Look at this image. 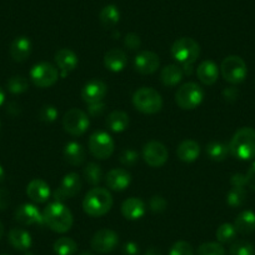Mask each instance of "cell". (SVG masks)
I'll use <instances>...</instances> for the list:
<instances>
[{"label":"cell","instance_id":"cell-1","mask_svg":"<svg viewBox=\"0 0 255 255\" xmlns=\"http://www.w3.org/2000/svg\"><path fill=\"white\" fill-rule=\"evenodd\" d=\"M44 224L55 233H67L73 227V214L67 205L60 202H53L43 212Z\"/></svg>","mask_w":255,"mask_h":255},{"label":"cell","instance_id":"cell-2","mask_svg":"<svg viewBox=\"0 0 255 255\" xmlns=\"http://www.w3.org/2000/svg\"><path fill=\"white\" fill-rule=\"evenodd\" d=\"M113 207V197L110 191L104 188H93L83 200V209L89 217L99 218L110 212Z\"/></svg>","mask_w":255,"mask_h":255},{"label":"cell","instance_id":"cell-3","mask_svg":"<svg viewBox=\"0 0 255 255\" xmlns=\"http://www.w3.org/2000/svg\"><path fill=\"white\" fill-rule=\"evenodd\" d=\"M229 151L239 160L255 158V130L253 128H242L233 135L229 143Z\"/></svg>","mask_w":255,"mask_h":255},{"label":"cell","instance_id":"cell-4","mask_svg":"<svg viewBox=\"0 0 255 255\" xmlns=\"http://www.w3.org/2000/svg\"><path fill=\"white\" fill-rule=\"evenodd\" d=\"M133 105L143 114H156L163 108V98L158 90L144 87L134 93Z\"/></svg>","mask_w":255,"mask_h":255},{"label":"cell","instance_id":"cell-5","mask_svg":"<svg viewBox=\"0 0 255 255\" xmlns=\"http://www.w3.org/2000/svg\"><path fill=\"white\" fill-rule=\"evenodd\" d=\"M171 55L180 65H193L200 55V46L193 38L184 36L174 41Z\"/></svg>","mask_w":255,"mask_h":255},{"label":"cell","instance_id":"cell-6","mask_svg":"<svg viewBox=\"0 0 255 255\" xmlns=\"http://www.w3.org/2000/svg\"><path fill=\"white\" fill-rule=\"evenodd\" d=\"M204 99V90L199 84L193 82L185 83L178 89L175 102L184 110H193L199 107Z\"/></svg>","mask_w":255,"mask_h":255},{"label":"cell","instance_id":"cell-7","mask_svg":"<svg viewBox=\"0 0 255 255\" xmlns=\"http://www.w3.org/2000/svg\"><path fill=\"white\" fill-rule=\"evenodd\" d=\"M220 73L223 78L230 84H239L244 82L248 74V68L245 61L238 55H229L222 61Z\"/></svg>","mask_w":255,"mask_h":255},{"label":"cell","instance_id":"cell-8","mask_svg":"<svg viewBox=\"0 0 255 255\" xmlns=\"http://www.w3.org/2000/svg\"><path fill=\"white\" fill-rule=\"evenodd\" d=\"M89 117L83 110L73 108L68 110L63 117L64 130L73 136H80L89 129Z\"/></svg>","mask_w":255,"mask_h":255},{"label":"cell","instance_id":"cell-9","mask_svg":"<svg viewBox=\"0 0 255 255\" xmlns=\"http://www.w3.org/2000/svg\"><path fill=\"white\" fill-rule=\"evenodd\" d=\"M59 70L53 64L48 61H41V63L35 64L30 70V79L38 88H50L58 82Z\"/></svg>","mask_w":255,"mask_h":255},{"label":"cell","instance_id":"cell-10","mask_svg":"<svg viewBox=\"0 0 255 255\" xmlns=\"http://www.w3.org/2000/svg\"><path fill=\"white\" fill-rule=\"evenodd\" d=\"M89 150L94 158L104 160L113 155L115 149L114 140L107 131H95L89 138Z\"/></svg>","mask_w":255,"mask_h":255},{"label":"cell","instance_id":"cell-11","mask_svg":"<svg viewBox=\"0 0 255 255\" xmlns=\"http://www.w3.org/2000/svg\"><path fill=\"white\" fill-rule=\"evenodd\" d=\"M82 190V179L78 173H69L64 176L60 185L53 193L55 202L63 203L65 199L74 198Z\"/></svg>","mask_w":255,"mask_h":255},{"label":"cell","instance_id":"cell-12","mask_svg":"<svg viewBox=\"0 0 255 255\" xmlns=\"http://www.w3.org/2000/svg\"><path fill=\"white\" fill-rule=\"evenodd\" d=\"M119 237L117 233L112 229H100L93 235L90 240V247L94 252L100 254H107L113 252L118 247Z\"/></svg>","mask_w":255,"mask_h":255},{"label":"cell","instance_id":"cell-13","mask_svg":"<svg viewBox=\"0 0 255 255\" xmlns=\"http://www.w3.org/2000/svg\"><path fill=\"white\" fill-rule=\"evenodd\" d=\"M168 149L160 141H149L143 148V159L151 168H160L168 160Z\"/></svg>","mask_w":255,"mask_h":255},{"label":"cell","instance_id":"cell-14","mask_svg":"<svg viewBox=\"0 0 255 255\" xmlns=\"http://www.w3.org/2000/svg\"><path fill=\"white\" fill-rule=\"evenodd\" d=\"M54 60H55L59 74H60L61 78H65L67 75H69L73 70H75V68L78 67V63H79L77 54L72 49L68 48L59 49L55 53Z\"/></svg>","mask_w":255,"mask_h":255},{"label":"cell","instance_id":"cell-15","mask_svg":"<svg viewBox=\"0 0 255 255\" xmlns=\"http://www.w3.org/2000/svg\"><path fill=\"white\" fill-rule=\"evenodd\" d=\"M159 65H160V59H159L158 54L153 53V51H140L135 56V59H134V68H135V70L144 75L155 73L158 70Z\"/></svg>","mask_w":255,"mask_h":255},{"label":"cell","instance_id":"cell-16","mask_svg":"<svg viewBox=\"0 0 255 255\" xmlns=\"http://www.w3.org/2000/svg\"><path fill=\"white\" fill-rule=\"evenodd\" d=\"M15 220L21 225H39L43 227V213L34 204H21L15 210Z\"/></svg>","mask_w":255,"mask_h":255},{"label":"cell","instance_id":"cell-17","mask_svg":"<svg viewBox=\"0 0 255 255\" xmlns=\"http://www.w3.org/2000/svg\"><path fill=\"white\" fill-rule=\"evenodd\" d=\"M108 87L104 82L99 79H93L88 82L82 89V99L87 104H94L104 100L107 97Z\"/></svg>","mask_w":255,"mask_h":255},{"label":"cell","instance_id":"cell-18","mask_svg":"<svg viewBox=\"0 0 255 255\" xmlns=\"http://www.w3.org/2000/svg\"><path fill=\"white\" fill-rule=\"evenodd\" d=\"M131 175L128 170L123 168L112 169L105 176V184L110 190L123 191L130 185Z\"/></svg>","mask_w":255,"mask_h":255},{"label":"cell","instance_id":"cell-19","mask_svg":"<svg viewBox=\"0 0 255 255\" xmlns=\"http://www.w3.org/2000/svg\"><path fill=\"white\" fill-rule=\"evenodd\" d=\"M31 50H33V44L28 36H18L14 39L10 44V56L16 63H23L28 60L30 56Z\"/></svg>","mask_w":255,"mask_h":255},{"label":"cell","instance_id":"cell-20","mask_svg":"<svg viewBox=\"0 0 255 255\" xmlns=\"http://www.w3.org/2000/svg\"><path fill=\"white\" fill-rule=\"evenodd\" d=\"M122 214L128 220H139L146 212V205L140 198H128L122 204Z\"/></svg>","mask_w":255,"mask_h":255},{"label":"cell","instance_id":"cell-21","mask_svg":"<svg viewBox=\"0 0 255 255\" xmlns=\"http://www.w3.org/2000/svg\"><path fill=\"white\" fill-rule=\"evenodd\" d=\"M26 195L34 203H45L50 198V186L43 179H33L26 186Z\"/></svg>","mask_w":255,"mask_h":255},{"label":"cell","instance_id":"cell-22","mask_svg":"<svg viewBox=\"0 0 255 255\" xmlns=\"http://www.w3.org/2000/svg\"><path fill=\"white\" fill-rule=\"evenodd\" d=\"M128 58L127 54L122 49L113 48L108 50L104 55V65L108 70L113 73H119L127 67Z\"/></svg>","mask_w":255,"mask_h":255},{"label":"cell","instance_id":"cell-23","mask_svg":"<svg viewBox=\"0 0 255 255\" xmlns=\"http://www.w3.org/2000/svg\"><path fill=\"white\" fill-rule=\"evenodd\" d=\"M198 79L204 85H213L219 78V68L212 60H204L197 68Z\"/></svg>","mask_w":255,"mask_h":255},{"label":"cell","instance_id":"cell-24","mask_svg":"<svg viewBox=\"0 0 255 255\" xmlns=\"http://www.w3.org/2000/svg\"><path fill=\"white\" fill-rule=\"evenodd\" d=\"M176 155L184 163H193L200 155V145L195 140L186 139L179 144L176 149Z\"/></svg>","mask_w":255,"mask_h":255},{"label":"cell","instance_id":"cell-25","mask_svg":"<svg viewBox=\"0 0 255 255\" xmlns=\"http://www.w3.org/2000/svg\"><path fill=\"white\" fill-rule=\"evenodd\" d=\"M64 159L67 163H69L73 166L82 165L85 161V150L82 144L77 141H70L64 148Z\"/></svg>","mask_w":255,"mask_h":255},{"label":"cell","instance_id":"cell-26","mask_svg":"<svg viewBox=\"0 0 255 255\" xmlns=\"http://www.w3.org/2000/svg\"><path fill=\"white\" fill-rule=\"evenodd\" d=\"M8 240L11 247L16 250H28L31 247V237L26 230L21 228H13L8 234Z\"/></svg>","mask_w":255,"mask_h":255},{"label":"cell","instance_id":"cell-27","mask_svg":"<svg viewBox=\"0 0 255 255\" xmlns=\"http://www.w3.org/2000/svg\"><path fill=\"white\" fill-rule=\"evenodd\" d=\"M105 124L113 133H122L129 127V115L122 110H114L107 117Z\"/></svg>","mask_w":255,"mask_h":255},{"label":"cell","instance_id":"cell-28","mask_svg":"<svg viewBox=\"0 0 255 255\" xmlns=\"http://www.w3.org/2000/svg\"><path fill=\"white\" fill-rule=\"evenodd\" d=\"M183 77L184 73L181 70V67L176 64L166 65L161 69L160 73V80L165 87H175L183 80Z\"/></svg>","mask_w":255,"mask_h":255},{"label":"cell","instance_id":"cell-29","mask_svg":"<svg viewBox=\"0 0 255 255\" xmlns=\"http://www.w3.org/2000/svg\"><path fill=\"white\" fill-rule=\"evenodd\" d=\"M234 227L240 234H252L255 230V213L252 210H244L235 218Z\"/></svg>","mask_w":255,"mask_h":255},{"label":"cell","instance_id":"cell-30","mask_svg":"<svg viewBox=\"0 0 255 255\" xmlns=\"http://www.w3.org/2000/svg\"><path fill=\"white\" fill-rule=\"evenodd\" d=\"M99 20L103 28L105 29H113L120 20V11L117 5L114 4H109V5L104 6L99 13Z\"/></svg>","mask_w":255,"mask_h":255},{"label":"cell","instance_id":"cell-31","mask_svg":"<svg viewBox=\"0 0 255 255\" xmlns=\"http://www.w3.org/2000/svg\"><path fill=\"white\" fill-rule=\"evenodd\" d=\"M205 153L210 160L223 161L230 154L229 144L222 143V141H210L205 148Z\"/></svg>","mask_w":255,"mask_h":255},{"label":"cell","instance_id":"cell-32","mask_svg":"<svg viewBox=\"0 0 255 255\" xmlns=\"http://www.w3.org/2000/svg\"><path fill=\"white\" fill-rule=\"evenodd\" d=\"M78 250V245L72 238L61 237L54 243V252L56 255H73Z\"/></svg>","mask_w":255,"mask_h":255},{"label":"cell","instance_id":"cell-33","mask_svg":"<svg viewBox=\"0 0 255 255\" xmlns=\"http://www.w3.org/2000/svg\"><path fill=\"white\" fill-rule=\"evenodd\" d=\"M83 175L88 183L92 185H98L103 180L102 166L97 163H88L83 170Z\"/></svg>","mask_w":255,"mask_h":255},{"label":"cell","instance_id":"cell-34","mask_svg":"<svg viewBox=\"0 0 255 255\" xmlns=\"http://www.w3.org/2000/svg\"><path fill=\"white\" fill-rule=\"evenodd\" d=\"M247 200V191L245 188H235L232 186L227 194V204L232 208H239Z\"/></svg>","mask_w":255,"mask_h":255},{"label":"cell","instance_id":"cell-35","mask_svg":"<svg viewBox=\"0 0 255 255\" xmlns=\"http://www.w3.org/2000/svg\"><path fill=\"white\" fill-rule=\"evenodd\" d=\"M237 229H235L234 224H229V223H224L220 225L217 230V239L220 244H228L235 240L237 237Z\"/></svg>","mask_w":255,"mask_h":255},{"label":"cell","instance_id":"cell-36","mask_svg":"<svg viewBox=\"0 0 255 255\" xmlns=\"http://www.w3.org/2000/svg\"><path fill=\"white\" fill-rule=\"evenodd\" d=\"M6 88L11 94H23L29 89V82L26 78L21 77V75H15L8 80Z\"/></svg>","mask_w":255,"mask_h":255},{"label":"cell","instance_id":"cell-37","mask_svg":"<svg viewBox=\"0 0 255 255\" xmlns=\"http://www.w3.org/2000/svg\"><path fill=\"white\" fill-rule=\"evenodd\" d=\"M230 255H255V248L247 240H237L230 245Z\"/></svg>","mask_w":255,"mask_h":255},{"label":"cell","instance_id":"cell-38","mask_svg":"<svg viewBox=\"0 0 255 255\" xmlns=\"http://www.w3.org/2000/svg\"><path fill=\"white\" fill-rule=\"evenodd\" d=\"M198 255H225V249L220 243H204L198 248Z\"/></svg>","mask_w":255,"mask_h":255},{"label":"cell","instance_id":"cell-39","mask_svg":"<svg viewBox=\"0 0 255 255\" xmlns=\"http://www.w3.org/2000/svg\"><path fill=\"white\" fill-rule=\"evenodd\" d=\"M59 112L54 105L46 104L41 107V109L39 110L38 118L40 122L43 123H53L55 122L56 118H58Z\"/></svg>","mask_w":255,"mask_h":255},{"label":"cell","instance_id":"cell-40","mask_svg":"<svg viewBox=\"0 0 255 255\" xmlns=\"http://www.w3.org/2000/svg\"><path fill=\"white\" fill-rule=\"evenodd\" d=\"M139 160V154L138 151H135L134 149H124V150L120 153L119 161L124 166H133L138 163Z\"/></svg>","mask_w":255,"mask_h":255},{"label":"cell","instance_id":"cell-41","mask_svg":"<svg viewBox=\"0 0 255 255\" xmlns=\"http://www.w3.org/2000/svg\"><path fill=\"white\" fill-rule=\"evenodd\" d=\"M169 255H194V250L188 242L180 240L171 247Z\"/></svg>","mask_w":255,"mask_h":255},{"label":"cell","instance_id":"cell-42","mask_svg":"<svg viewBox=\"0 0 255 255\" xmlns=\"http://www.w3.org/2000/svg\"><path fill=\"white\" fill-rule=\"evenodd\" d=\"M149 207L150 210L154 213H161L166 209L168 207V202L165 200V198L161 197V195H154L149 200Z\"/></svg>","mask_w":255,"mask_h":255},{"label":"cell","instance_id":"cell-43","mask_svg":"<svg viewBox=\"0 0 255 255\" xmlns=\"http://www.w3.org/2000/svg\"><path fill=\"white\" fill-rule=\"evenodd\" d=\"M124 46L129 50H139L141 46V40L138 34L129 33L124 36Z\"/></svg>","mask_w":255,"mask_h":255},{"label":"cell","instance_id":"cell-44","mask_svg":"<svg viewBox=\"0 0 255 255\" xmlns=\"http://www.w3.org/2000/svg\"><path fill=\"white\" fill-rule=\"evenodd\" d=\"M105 109H107V105H105L104 102L94 103V104H88V114L93 118L100 117V115L104 114Z\"/></svg>","mask_w":255,"mask_h":255},{"label":"cell","instance_id":"cell-45","mask_svg":"<svg viewBox=\"0 0 255 255\" xmlns=\"http://www.w3.org/2000/svg\"><path fill=\"white\" fill-rule=\"evenodd\" d=\"M223 98L225 99V102L234 103L235 100L239 98V90H238L235 87L225 88V89L223 90Z\"/></svg>","mask_w":255,"mask_h":255},{"label":"cell","instance_id":"cell-46","mask_svg":"<svg viewBox=\"0 0 255 255\" xmlns=\"http://www.w3.org/2000/svg\"><path fill=\"white\" fill-rule=\"evenodd\" d=\"M10 205V193L6 189L0 188V212L8 209Z\"/></svg>","mask_w":255,"mask_h":255},{"label":"cell","instance_id":"cell-47","mask_svg":"<svg viewBox=\"0 0 255 255\" xmlns=\"http://www.w3.org/2000/svg\"><path fill=\"white\" fill-rule=\"evenodd\" d=\"M123 254L124 255H138L139 247L136 243L128 242L123 245Z\"/></svg>","mask_w":255,"mask_h":255},{"label":"cell","instance_id":"cell-48","mask_svg":"<svg viewBox=\"0 0 255 255\" xmlns=\"http://www.w3.org/2000/svg\"><path fill=\"white\" fill-rule=\"evenodd\" d=\"M230 184H232V186H235V188H245L247 186V179H245V175L237 173L230 179Z\"/></svg>","mask_w":255,"mask_h":255},{"label":"cell","instance_id":"cell-49","mask_svg":"<svg viewBox=\"0 0 255 255\" xmlns=\"http://www.w3.org/2000/svg\"><path fill=\"white\" fill-rule=\"evenodd\" d=\"M245 179H247V185L255 191V161L250 165L249 170L245 174Z\"/></svg>","mask_w":255,"mask_h":255},{"label":"cell","instance_id":"cell-50","mask_svg":"<svg viewBox=\"0 0 255 255\" xmlns=\"http://www.w3.org/2000/svg\"><path fill=\"white\" fill-rule=\"evenodd\" d=\"M144 255H163V254H161V250L159 249V248L151 247V248H149L148 250H146L145 254H144Z\"/></svg>","mask_w":255,"mask_h":255},{"label":"cell","instance_id":"cell-51","mask_svg":"<svg viewBox=\"0 0 255 255\" xmlns=\"http://www.w3.org/2000/svg\"><path fill=\"white\" fill-rule=\"evenodd\" d=\"M4 100H5V93H4L3 88L0 87V107H1V105H3Z\"/></svg>","mask_w":255,"mask_h":255},{"label":"cell","instance_id":"cell-52","mask_svg":"<svg viewBox=\"0 0 255 255\" xmlns=\"http://www.w3.org/2000/svg\"><path fill=\"white\" fill-rule=\"evenodd\" d=\"M4 178H5V171H4L3 166L0 165V184L4 181Z\"/></svg>","mask_w":255,"mask_h":255},{"label":"cell","instance_id":"cell-53","mask_svg":"<svg viewBox=\"0 0 255 255\" xmlns=\"http://www.w3.org/2000/svg\"><path fill=\"white\" fill-rule=\"evenodd\" d=\"M3 235H4V225L3 223H1V220H0V239L3 238Z\"/></svg>","mask_w":255,"mask_h":255},{"label":"cell","instance_id":"cell-54","mask_svg":"<svg viewBox=\"0 0 255 255\" xmlns=\"http://www.w3.org/2000/svg\"><path fill=\"white\" fill-rule=\"evenodd\" d=\"M80 255H94V254H93V253H90V252H84V253H82Z\"/></svg>","mask_w":255,"mask_h":255},{"label":"cell","instance_id":"cell-55","mask_svg":"<svg viewBox=\"0 0 255 255\" xmlns=\"http://www.w3.org/2000/svg\"><path fill=\"white\" fill-rule=\"evenodd\" d=\"M0 128H1V122H0Z\"/></svg>","mask_w":255,"mask_h":255},{"label":"cell","instance_id":"cell-56","mask_svg":"<svg viewBox=\"0 0 255 255\" xmlns=\"http://www.w3.org/2000/svg\"><path fill=\"white\" fill-rule=\"evenodd\" d=\"M3 255H5V254H3Z\"/></svg>","mask_w":255,"mask_h":255}]
</instances>
